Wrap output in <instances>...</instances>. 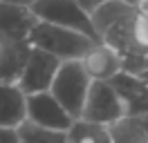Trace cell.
Segmentation results:
<instances>
[{"mask_svg": "<svg viewBox=\"0 0 148 143\" xmlns=\"http://www.w3.org/2000/svg\"><path fill=\"white\" fill-rule=\"evenodd\" d=\"M36 22L38 16L32 11V7L0 2V43L29 40V34L36 27Z\"/></svg>", "mask_w": 148, "mask_h": 143, "instance_id": "7", "label": "cell"}, {"mask_svg": "<svg viewBox=\"0 0 148 143\" xmlns=\"http://www.w3.org/2000/svg\"><path fill=\"white\" fill-rule=\"evenodd\" d=\"M32 11L38 16V20L54 22V25L67 27V29H76V31L94 38L97 43H101V38L94 29L92 16L79 5V0H38L32 7Z\"/></svg>", "mask_w": 148, "mask_h": 143, "instance_id": "3", "label": "cell"}, {"mask_svg": "<svg viewBox=\"0 0 148 143\" xmlns=\"http://www.w3.org/2000/svg\"><path fill=\"white\" fill-rule=\"evenodd\" d=\"M81 61H83L88 74L92 76V80H110L112 76H117L123 69L121 56L103 43H97Z\"/></svg>", "mask_w": 148, "mask_h": 143, "instance_id": "10", "label": "cell"}, {"mask_svg": "<svg viewBox=\"0 0 148 143\" xmlns=\"http://www.w3.org/2000/svg\"><path fill=\"white\" fill-rule=\"evenodd\" d=\"M67 134H70V143H112L108 125L90 123L85 118H76Z\"/></svg>", "mask_w": 148, "mask_h": 143, "instance_id": "14", "label": "cell"}, {"mask_svg": "<svg viewBox=\"0 0 148 143\" xmlns=\"http://www.w3.org/2000/svg\"><path fill=\"white\" fill-rule=\"evenodd\" d=\"M27 121L49 130L67 132L76 118L58 103V98L52 92H38V94H27Z\"/></svg>", "mask_w": 148, "mask_h": 143, "instance_id": "6", "label": "cell"}, {"mask_svg": "<svg viewBox=\"0 0 148 143\" xmlns=\"http://www.w3.org/2000/svg\"><path fill=\"white\" fill-rule=\"evenodd\" d=\"M110 85L117 89L119 98L126 105L128 116H148V83L130 72L121 69L117 76L110 78Z\"/></svg>", "mask_w": 148, "mask_h": 143, "instance_id": "8", "label": "cell"}, {"mask_svg": "<svg viewBox=\"0 0 148 143\" xmlns=\"http://www.w3.org/2000/svg\"><path fill=\"white\" fill-rule=\"evenodd\" d=\"M135 40L139 47L148 49V14H137L135 20Z\"/></svg>", "mask_w": 148, "mask_h": 143, "instance_id": "16", "label": "cell"}, {"mask_svg": "<svg viewBox=\"0 0 148 143\" xmlns=\"http://www.w3.org/2000/svg\"><path fill=\"white\" fill-rule=\"evenodd\" d=\"M29 43L38 49L54 54L61 61H81L97 45V40L76 29H67V27L54 25V22L38 20L29 34Z\"/></svg>", "mask_w": 148, "mask_h": 143, "instance_id": "1", "label": "cell"}, {"mask_svg": "<svg viewBox=\"0 0 148 143\" xmlns=\"http://www.w3.org/2000/svg\"><path fill=\"white\" fill-rule=\"evenodd\" d=\"M146 125H148V116H146Z\"/></svg>", "mask_w": 148, "mask_h": 143, "instance_id": "23", "label": "cell"}, {"mask_svg": "<svg viewBox=\"0 0 148 143\" xmlns=\"http://www.w3.org/2000/svg\"><path fill=\"white\" fill-rule=\"evenodd\" d=\"M61 65H63V61L56 58L54 54L34 47V49H32V56H29V61H27V67H25V74H23V78H20V83H18L20 89H23L25 94L49 92L56 74L61 69Z\"/></svg>", "mask_w": 148, "mask_h": 143, "instance_id": "5", "label": "cell"}, {"mask_svg": "<svg viewBox=\"0 0 148 143\" xmlns=\"http://www.w3.org/2000/svg\"><path fill=\"white\" fill-rule=\"evenodd\" d=\"M123 116H128L126 105L119 98L117 89L110 85V80H92L81 118L99 125H112Z\"/></svg>", "mask_w": 148, "mask_h": 143, "instance_id": "4", "label": "cell"}, {"mask_svg": "<svg viewBox=\"0 0 148 143\" xmlns=\"http://www.w3.org/2000/svg\"><path fill=\"white\" fill-rule=\"evenodd\" d=\"M139 14H148V0H141V5H139Z\"/></svg>", "mask_w": 148, "mask_h": 143, "instance_id": "21", "label": "cell"}, {"mask_svg": "<svg viewBox=\"0 0 148 143\" xmlns=\"http://www.w3.org/2000/svg\"><path fill=\"white\" fill-rule=\"evenodd\" d=\"M103 2H108V0H79V5H81V7H83L88 14H92L97 7H101Z\"/></svg>", "mask_w": 148, "mask_h": 143, "instance_id": "18", "label": "cell"}, {"mask_svg": "<svg viewBox=\"0 0 148 143\" xmlns=\"http://www.w3.org/2000/svg\"><path fill=\"white\" fill-rule=\"evenodd\" d=\"M34 45L23 43H0V85H18Z\"/></svg>", "mask_w": 148, "mask_h": 143, "instance_id": "9", "label": "cell"}, {"mask_svg": "<svg viewBox=\"0 0 148 143\" xmlns=\"http://www.w3.org/2000/svg\"><path fill=\"white\" fill-rule=\"evenodd\" d=\"M112 143H148V125L141 116H123L108 125Z\"/></svg>", "mask_w": 148, "mask_h": 143, "instance_id": "13", "label": "cell"}, {"mask_svg": "<svg viewBox=\"0 0 148 143\" xmlns=\"http://www.w3.org/2000/svg\"><path fill=\"white\" fill-rule=\"evenodd\" d=\"M18 132L23 143H70V134L65 130H49L32 121H25L18 127Z\"/></svg>", "mask_w": 148, "mask_h": 143, "instance_id": "15", "label": "cell"}, {"mask_svg": "<svg viewBox=\"0 0 148 143\" xmlns=\"http://www.w3.org/2000/svg\"><path fill=\"white\" fill-rule=\"evenodd\" d=\"M126 5H130V7H139L141 5V0H123Z\"/></svg>", "mask_w": 148, "mask_h": 143, "instance_id": "22", "label": "cell"}, {"mask_svg": "<svg viewBox=\"0 0 148 143\" xmlns=\"http://www.w3.org/2000/svg\"><path fill=\"white\" fill-rule=\"evenodd\" d=\"M27 121V94L20 85H0V127H20Z\"/></svg>", "mask_w": 148, "mask_h": 143, "instance_id": "11", "label": "cell"}, {"mask_svg": "<svg viewBox=\"0 0 148 143\" xmlns=\"http://www.w3.org/2000/svg\"><path fill=\"white\" fill-rule=\"evenodd\" d=\"M0 143H23L18 127H0Z\"/></svg>", "mask_w": 148, "mask_h": 143, "instance_id": "17", "label": "cell"}, {"mask_svg": "<svg viewBox=\"0 0 148 143\" xmlns=\"http://www.w3.org/2000/svg\"><path fill=\"white\" fill-rule=\"evenodd\" d=\"M0 2H9V5H20V7H34L38 0H0Z\"/></svg>", "mask_w": 148, "mask_h": 143, "instance_id": "19", "label": "cell"}, {"mask_svg": "<svg viewBox=\"0 0 148 143\" xmlns=\"http://www.w3.org/2000/svg\"><path fill=\"white\" fill-rule=\"evenodd\" d=\"M137 11H139L137 7H130V5H126L123 0H108V2H103L101 7L94 9L90 16H92V22H94L97 34H99V38H101L114 22H119V20H123V18L135 16Z\"/></svg>", "mask_w": 148, "mask_h": 143, "instance_id": "12", "label": "cell"}, {"mask_svg": "<svg viewBox=\"0 0 148 143\" xmlns=\"http://www.w3.org/2000/svg\"><path fill=\"white\" fill-rule=\"evenodd\" d=\"M90 85H92V76L88 74L83 61H63L49 92L74 118H81Z\"/></svg>", "mask_w": 148, "mask_h": 143, "instance_id": "2", "label": "cell"}, {"mask_svg": "<svg viewBox=\"0 0 148 143\" xmlns=\"http://www.w3.org/2000/svg\"><path fill=\"white\" fill-rule=\"evenodd\" d=\"M139 78H144V80L148 83V52H146V67H144V72L139 74Z\"/></svg>", "mask_w": 148, "mask_h": 143, "instance_id": "20", "label": "cell"}]
</instances>
